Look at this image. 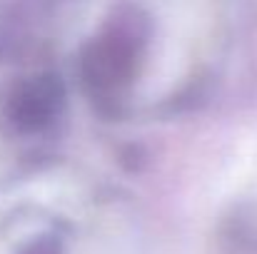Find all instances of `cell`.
<instances>
[{
  "label": "cell",
  "instance_id": "obj_1",
  "mask_svg": "<svg viewBox=\"0 0 257 254\" xmlns=\"http://www.w3.org/2000/svg\"><path fill=\"white\" fill-rule=\"evenodd\" d=\"M148 45V23L135 8H117L83 50V80L92 97H117L138 75Z\"/></svg>",
  "mask_w": 257,
  "mask_h": 254
},
{
  "label": "cell",
  "instance_id": "obj_2",
  "mask_svg": "<svg viewBox=\"0 0 257 254\" xmlns=\"http://www.w3.org/2000/svg\"><path fill=\"white\" fill-rule=\"evenodd\" d=\"M65 102V90L60 78L55 75H38L25 83H20L5 107V115L10 125L18 132H40L48 125H53L63 110Z\"/></svg>",
  "mask_w": 257,
  "mask_h": 254
},
{
  "label": "cell",
  "instance_id": "obj_3",
  "mask_svg": "<svg viewBox=\"0 0 257 254\" xmlns=\"http://www.w3.org/2000/svg\"><path fill=\"white\" fill-rule=\"evenodd\" d=\"M23 254H60V242L55 237H40L35 242H30Z\"/></svg>",
  "mask_w": 257,
  "mask_h": 254
}]
</instances>
